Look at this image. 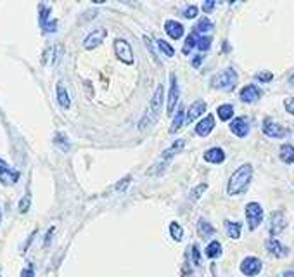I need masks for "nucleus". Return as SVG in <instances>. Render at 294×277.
I'll return each mask as SVG.
<instances>
[{
  "label": "nucleus",
  "mask_w": 294,
  "mask_h": 277,
  "mask_svg": "<svg viewBox=\"0 0 294 277\" xmlns=\"http://www.w3.org/2000/svg\"><path fill=\"white\" fill-rule=\"evenodd\" d=\"M251 178H253V166L249 165V163H244V165L239 166V168L232 173V177L228 178V185H227L228 196L241 194V192L249 185Z\"/></svg>",
  "instance_id": "nucleus-1"
},
{
  "label": "nucleus",
  "mask_w": 294,
  "mask_h": 277,
  "mask_svg": "<svg viewBox=\"0 0 294 277\" xmlns=\"http://www.w3.org/2000/svg\"><path fill=\"white\" fill-rule=\"evenodd\" d=\"M184 147H185L184 138H177V140L173 142V144L170 145L168 149H165V151L161 152V156H159L158 161H156L154 165H152L151 168L147 170V175H161L166 170L168 163L172 161V159L175 158L177 154H180V152L184 151Z\"/></svg>",
  "instance_id": "nucleus-2"
},
{
  "label": "nucleus",
  "mask_w": 294,
  "mask_h": 277,
  "mask_svg": "<svg viewBox=\"0 0 294 277\" xmlns=\"http://www.w3.org/2000/svg\"><path fill=\"white\" fill-rule=\"evenodd\" d=\"M237 73H235L234 68H225L223 71L216 73L211 78V87L213 89H220V90H227V92H232L237 85Z\"/></svg>",
  "instance_id": "nucleus-3"
},
{
  "label": "nucleus",
  "mask_w": 294,
  "mask_h": 277,
  "mask_svg": "<svg viewBox=\"0 0 294 277\" xmlns=\"http://www.w3.org/2000/svg\"><path fill=\"white\" fill-rule=\"evenodd\" d=\"M163 103H165V85L159 83L158 89H156V92H154V96H152V99H151V104H149L147 118L144 120L142 123H139L140 129H142L147 122H151L152 118L156 120V116L159 115V111H161V108H163Z\"/></svg>",
  "instance_id": "nucleus-4"
},
{
  "label": "nucleus",
  "mask_w": 294,
  "mask_h": 277,
  "mask_svg": "<svg viewBox=\"0 0 294 277\" xmlns=\"http://www.w3.org/2000/svg\"><path fill=\"white\" fill-rule=\"evenodd\" d=\"M246 222H248L249 231H256L258 225H261L263 222V208L260 206V203L251 201L246 205Z\"/></svg>",
  "instance_id": "nucleus-5"
},
{
  "label": "nucleus",
  "mask_w": 294,
  "mask_h": 277,
  "mask_svg": "<svg viewBox=\"0 0 294 277\" xmlns=\"http://www.w3.org/2000/svg\"><path fill=\"white\" fill-rule=\"evenodd\" d=\"M114 54L121 63L125 64H133V50L126 40L118 38L114 40Z\"/></svg>",
  "instance_id": "nucleus-6"
},
{
  "label": "nucleus",
  "mask_w": 294,
  "mask_h": 277,
  "mask_svg": "<svg viewBox=\"0 0 294 277\" xmlns=\"http://www.w3.org/2000/svg\"><path fill=\"white\" fill-rule=\"evenodd\" d=\"M180 99V89H179V82H177V76L172 75L170 76V90H168V104H166V111L168 115H173L177 104Z\"/></svg>",
  "instance_id": "nucleus-7"
},
{
  "label": "nucleus",
  "mask_w": 294,
  "mask_h": 277,
  "mask_svg": "<svg viewBox=\"0 0 294 277\" xmlns=\"http://www.w3.org/2000/svg\"><path fill=\"white\" fill-rule=\"evenodd\" d=\"M261 267H263V264H261V260L256 257H246L244 260L241 262V272L248 277L258 276L261 272Z\"/></svg>",
  "instance_id": "nucleus-8"
},
{
  "label": "nucleus",
  "mask_w": 294,
  "mask_h": 277,
  "mask_svg": "<svg viewBox=\"0 0 294 277\" xmlns=\"http://www.w3.org/2000/svg\"><path fill=\"white\" fill-rule=\"evenodd\" d=\"M263 134L267 137H270V138H282V137H286V129L282 125H279V123H275L272 118H265L263 120Z\"/></svg>",
  "instance_id": "nucleus-9"
},
{
  "label": "nucleus",
  "mask_w": 294,
  "mask_h": 277,
  "mask_svg": "<svg viewBox=\"0 0 294 277\" xmlns=\"http://www.w3.org/2000/svg\"><path fill=\"white\" fill-rule=\"evenodd\" d=\"M106 35H107V31L104 30V28H99V30H94L92 33H90L85 40H83V47H85L87 50L96 49L97 45H100V43L104 42Z\"/></svg>",
  "instance_id": "nucleus-10"
},
{
  "label": "nucleus",
  "mask_w": 294,
  "mask_h": 277,
  "mask_svg": "<svg viewBox=\"0 0 294 277\" xmlns=\"http://www.w3.org/2000/svg\"><path fill=\"white\" fill-rule=\"evenodd\" d=\"M19 178V172L14 168H10L3 159H0V182H3L5 185H10Z\"/></svg>",
  "instance_id": "nucleus-11"
},
{
  "label": "nucleus",
  "mask_w": 294,
  "mask_h": 277,
  "mask_svg": "<svg viewBox=\"0 0 294 277\" xmlns=\"http://www.w3.org/2000/svg\"><path fill=\"white\" fill-rule=\"evenodd\" d=\"M230 132L237 137H246L249 134V122L244 116H237L230 122Z\"/></svg>",
  "instance_id": "nucleus-12"
},
{
  "label": "nucleus",
  "mask_w": 294,
  "mask_h": 277,
  "mask_svg": "<svg viewBox=\"0 0 294 277\" xmlns=\"http://www.w3.org/2000/svg\"><path fill=\"white\" fill-rule=\"evenodd\" d=\"M213 129H215V116L206 115L204 118L201 120V122H197L194 132L197 134L199 137H206V136H209V134L213 132Z\"/></svg>",
  "instance_id": "nucleus-13"
},
{
  "label": "nucleus",
  "mask_w": 294,
  "mask_h": 277,
  "mask_svg": "<svg viewBox=\"0 0 294 277\" xmlns=\"http://www.w3.org/2000/svg\"><path fill=\"white\" fill-rule=\"evenodd\" d=\"M286 225H288V222H286L284 213H282V211H274L270 217V234L272 236L281 234L286 229Z\"/></svg>",
  "instance_id": "nucleus-14"
},
{
  "label": "nucleus",
  "mask_w": 294,
  "mask_h": 277,
  "mask_svg": "<svg viewBox=\"0 0 294 277\" xmlns=\"http://www.w3.org/2000/svg\"><path fill=\"white\" fill-rule=\"evenodd\" d=\"M239 97H241L242 103H256V101H260V97H261V90H260V87H256L251 83V85L242 87Z\"/></svg>",
  "instance_id": "nucleus-15"
},
{
  "label": "nucleus",
  "mask_w": 294,
  "mask_h": 277,
  "mask_svg": "<svg viewBox=\"0 0 294 277\" xmlns=\"http://www.w3.org/2000/svg\"><path fill=\"white\" fill-rule=\"evenodd\" d=\"M265 248L268 250V253H272L274 257H277V258H284V257H288V253H289L288 248H286L282 243H279V239H274V238L267 239Z\"/></svg>",
  "instance_id": "nucleus-16"
},
{
  "label": "nucleus",
  "mask_w": 294,
  "mask_h": 277,
  "mask_svg": "<svg viewBox=\"0 0 294 277\" xmlns=\"http://www.w3.org/2000/svg\"><path fill=\"white\" fill-rule=\"evenodd\" d=\"M165 31L168 33L170 38L179 40V38H182V36H184V24L179 23V21L168 19L165 23Z\"/></svg>",
  "instance_id": "nucleus-17"
},
{
  "label": "nucleus",
  "mask_w": 294,
  "mask_h": 277,
  "mask_svg": "<svg viewBox=\"0 0 294 277\" xmlns=\"http://www.w3.org/2000/svg\"><path fill=\"white\" fill-rule=\"evenodd\" d=\"M206 108H208V106H206L204 101H196L194 104H191V108L187 109V123L196 122V118H199L201 115H204Z\"/></svg>",
  "instance_id": "nucleus-18"
},
{
  "label": "nucleus",
  "mask_w": 294,
  "mask_h": 277,
  "mask_svg": "<svg viewBox=\"0 0 294 277\" xmlns=\"http://www.w3.org/2000/svg\"><path fill=\"white\" fill-rule=\"evenodd\" d=\"M204 159L208 163H213V165H220L225 161V151L221 147H211L204 151Z\"/></svg>",
  "instance_id": "nucleus-19"
},
{
  "label": "nucleus",
  "mask_w": 294,
  "mask_h": 277,
  "mask_svg": "<svg viewBox=\"0 0 294 277\" xmlns=\"http://www.w3.org/2000/svg\"><path fill=\"white\" fill-rule=\"evenodd\" d=\"M187 122V113H185L184 106H180L179 111H177V115L173 116V123H172V129H170V134H177L180 129H182V125Z\"/></svg>",
  "instance_id": "nucleus-20"
},
{
  "label": "nucleus",
  "mask_w": 294,
  "mask_h": 277,
  "mask_svg": "<svg viewBox=\"0 0 294 277\" xmlns=\"http://www.w3.org/2000/svg\"><path fill=\"white\" fill-rule=\"evenodd\" d=\"M56 94H57V103H59L61 108H64V109L70 108V106H71V101H70V96H68V90H66V87H64L63 82L57 83Z\"/></svg>",
  "instance_id": "nucleus-21"
},
{
  "label": "nucleus",
  "mask_w": 294,
  "mask_h": 277,
  "mask_svg": "<svg viewBox=\"0 0 294 277\" xmlns=\"http://www.w3.org/2000/svg\"><path fill=\"white\" fill-rule=\"evenodd\" d=\"M279 158L282 159V163L286 165H293L294 163V145L293 144H282L281 145V152H279Z\"/></svg>",
  "instance_id": "nucleus-22"
},
{
  "label": "nucleus",
  "mask_w": 294,
  "mask_h": 277,
  "mask_svg": "<svg viewBox=\"0 0 294 277\" xmlns=\"http://www.w3.org/2000/svg\"><path fill=\"white\" fill-rule=\"evenodd\" d=\"M197 231H199V236H201V238H204V239H209L211 236H215V227H213V225L209 224L208 220H204V218H199Z\"/></svg>",
  "instance_id": "nucleus-23"
},
{
  "label": "nucleus",
  "mask_w": 294,
  "mask_h": 277,
  "mask_svg": "<svg viewBox=\"0 0 294 277\" xmlns=\"http://www.w3.org/2000/svg\"><path fill=\"white\" fill-rule=\"evenodd\" d=\"M225 227H227V234L230 239H239L242 232V225L241 222H232V220H225Z\"/></svg>",
  "instance_id": "nucleus-24"
},
{
  "label": "nucleus",
  "mask_w": 294,
  "mask_h": 277,
  "mask_svg": "<svg viewBox=\"0 0 294 277\" xmlns=\"http://www.w3.org/2000/svg\"><path fill=\"white\" fill-rule=\"evenodd\" d=\"M216 115H218V118L221 122H230V120H234V106H230V104L218 106Z\"/></svg>",
  "instance_id": "nucleus-25"
},
{
  "label": "nucleus",
  "mask_w": 294,
  "mask_h": 277,
  "mask_svg": "<svg viewBox=\"0 0 294 277\" xmlns=\"http://www.w3.org/2000/svg\"><path fill=\"white\" fill-rule=\"evenodd\" d=\"M204 253H206V257L209 258V260H216V258L220 257L223 251H221V244L220 241H211L206 246V250H204Z\"/></svg>",
  "instance_id": "nucleus-26"
},
{
  "label": "nucleus",
  "mask_w": 294,
  "mask_h": 277,
  "mask_svg": "<svg viewBox=\"0 0 294 277\" xmlns=\"http://www.w3.org/2000/svg\"><path fill=\"white\" fill-rule=\"evenodd\" d=\"M213 23L208 19V17H201V19L196 23L194 26V33H208V31H213Z\"/></svg>",
  "instance_id": "nucleus-27"
},
{
  "label": "nucleus",
  "mask_w": 294,
  "mask_h": 277,
  "mask_svg": "<svg viewBox=\"0 0 294 277\" xmlns=\"http://www.w3.org/2000/svg\"><path fill=\"white\" fill-rule=\"evenodd\" d=\"M168 231H170V236H172V239L173 241H182V238H184V229H182V225L179 224V222H170V227H168Z\"/></svg>",
  "instance_id": "nucleus-28"
},
{
  "label": "nucleus",
  "mask_w": 294,
  "mask_h": 277,
  "mask_svg": "<svg viewBox=\"0 0 294 277\" xmlns=\"http://www.w3.org/2000/svg\"><path fill=\"white\" fill-rule=\"evenodd\" d=\"M54 144H56L61 151H70V147H71L70 138L64 136V134H56V137H54Z\"/></svg>",
  "instance_id": "nucleus-29"
},
{
  "label": "nucleus",
  "mask_w": 294,
  "mask_h": 277,
  "mask_svg": "<svg viewBox=\"0 0 294 277\" xmlns=\"http://www.w3.org/2000/svg\"><path fill=\"white\" fill-rule=\"evenodd\" d=\"M211 42L213 38L209 35H202V36H197V43H196V47H197L201 52H204V50H209L211 49Z\"/></svg>",
  "instance_id": "nucleus-30"
},
{
  "label": "nucleus",
  "mask_w": 294,
  "mask_h": 277,
  "mask_svg": "<svg viewBox=\"0 0 294 277\" xmlns=\"http://www.w3.org/2000/svg\"><path fill=\"white\" fill-rule=\"evenodd\" d=\"M156 43H158V47H159V50H161L165 56H168V57H173L175 56V49H173L172 45H170L166 40H163V38H159V40H156Z\"/></svg>",
  "instance_id": "nucleus-31"
},
{
  "label": "nucleus",
  "mask_w": 294,
  "mask_h": 277,
  "mask_svg": "<svg viewBox=\"0 0 294 277\" xmlns=\"http://www.w3.org/2000/svg\"><path fill=\"white\" fill-rule=\"evenodd\" d=\"M196 43H197V33H191L185 38V43H184V49H182V52L187 56V54H191V50L196 47Z\"/></svg>",
  "instance_id": "nucleus-32"
},
{
  "label": "nucleus",
  "mask_w": 294,
  "mask_h": 277,
  "mask_svg": "<svg viewBox=\"0 0 294 277\" xmlns=\"http://www.w3.org/2000/svg\"><path fill=\"white\" fill-rule=\"evenodd\" d=\"M206 189H208V184H199V185H196L194 189L191 191V194H189V198H191V201H197L199 198L202 196V192H206Z\"/></svg>",
  "instance_id": "nucleus-33"
},
{
  "label": "nucleus",
  "mask_w": 294,
  "mask_h": 277,
  "mask_svg": "<svg viewBox=\"0 0 294 277\" xmlns=\"http://www.w3.org/2000/svg\"><path fill=\"white\" fill-rule=\"evenodd\" d=\"M50 16V9L45 5H40V26L45 28L47 26V21H49Z\"/></svg>",
  "instance_id": "nucleus-34"
},
{
  "label": "nucleus",
  "mask_w": 294,
  "mask_h": 277,
  "mask_svg": "<svg viewBox=\"0 0 294 277\" xmlns=\"http://www.w3.org/2000/svg\"><path fill=\"white\" fill-rule=\"evenodd\" d=\"M191 253H192V264L197 265V267H199V265H201V251H199L197 244H192Z\"/></svg>",
  "instance_id": "nucleus-35"
},
{
  "label": "nucleus",
  "mask_w": 294,
  "mask_h": 277,
  "mask_svg": "<svg viewBox=\"0 0 294 277\" xmlns=\"http://www.w3.org/2000/svg\"><path fill=\"white\" fill-rule=\"evenodd\" d=\"M144 43H146V47H147V50L151 52V57L156 61V63L159 64V59H158V54H156V50H154V45H152V40L149 38V36L144 35Z\"/></svg>",
  "instance_id": "nucleus-36"
},
{
  "label": "nucleus",
  "mask_w": 294,
  "mask_h": 277,
  "mask_svg": "<svg viewBox=\"0 0 294 277\" xmlns=\"http://www.w3.org/2000/svg\"><path fill=\"white\" fill-rule=\"evenodd\" d=\"M197 12H199V9L196 5H187L184 9V17H187V19H194V17H197Z\"/></svg>",
  "instance_id": "nucleus-37"
},
{
  "label": "nucleus",
  "mask_w": 294,
  "mask_h": 277,
  "mask_svg": "<svg viewBox=\"0 0 294 277\" xmlns=\"http://www.w3.org/2000/svg\"><path fill=\"white\" fill-rule=\"evenodd\" d=\"M256 80H258V82H261V83H268V82H272V80H274V75H272L270 71H260L256 75Z\"/></svg>",
  "instance_id": "nucleus-38"
},
{
  "label": "nucleus",
  "mask_w": 294,
  "mask_h": 277,
  "mask_svg": "<svg viewBox=\"0 0 294 277\" xmlns=\"http://www.w3.org/2000/svg\"><path fill=\"white\" fill-rule=\"evenodd\" d=\"M30 203H31V198H30V194H26V196H24V198L19 201V206H17V208H19L21 213H26V211L30 210Z\"/></svg>",
  "instance_id": "nucleus-39"
},
{
  "label": "nucleus",
  "mask_w": 294,
  "mask_h": 277,
  "mask_svg": "<svg viewBox=\"0 0 294 277\" xmlns=\"http://www.w3.org/2000/svg\"><path fill=\"white\" fill-rule=\"evenodd\" d=\"M284 108L289 115H294V97H288V99H284Z\"/></svg>",
  "instance_id": "nucleus-40"
},
{
  "label": "nucleus",
  "mask_w": 294,
  "mask_h": 277,
  "mask_svg": "<svg viewBox=\"0 0 294 277\" xmlns=\"http://www.w3.org/2000/svg\"><path fill=\"white\" fill-rule=\"evenodd\" d=\"M215 0H206L204 3H202V10H204L206 14H209V12H213V9H215Z\"/></svg>",
  "instance_id": "nucleus-41"
},
{
  "label": "nucleus",
  "mask_w": 294,
  "mask_h": 277,
  "mask_svg": "<svg viewBox=\"0 0 294 277\" xmlns=\"http://www.w3.org/2000/svg\"><path fill=\"white\" fill-rule=\"evenodd\" d=\"M19 277H35V269H33V265H28V267L24 269L23 272H21Z\"/></svg>",
  "instance_id": "nucleus-42"
},
{
  "label": "nucleus",
  "mask_w": 294,
  "mask_h": 277,
  "mask_svg": "<svg viewBox=\"0 0 294 277\" xmlns=\"http://www.w3.org/2000/svg\"><path fill=\"white\" fill-rule=\"evenodd\" d=\"M130 180H132V177H126V178H123L121 182H119V185H116V189H118V191H123V189L125 187H128V184H130Z\"/></svg>",
  "instance_id": "nucleus-43"
},
{
  "label": "nucleus",
  "mask_w": 294,
  "mask_h": 277,
  "mask_svg": "<svg viewBox=\"0 0 294 277\" xmlns=\"http://www.w3.org/2000/svg\"><path fill=\"white\" fill-rule=\"evenodd\" d=\"M202 59H204V57L202 56H196L194 59L191 61V64H192V68H199L201 66V63H202Z\"/></svg>",
  "instance_id": "nucleus-44"
},
{
  "label": "nucleus",
  "mask_w": 294,
  "mask_h": 277,
  "mask_svg": "<svg viewBox=\"0 0 294 277\" xmlns=\"http://www.w3.org/2000/svg\"><path fill=\"white\" fill-rule=\"evenodd\" d=\"M52 232H54V227L50 229L49 232H47V236H45V246H49V243H50V238H52Z\"/></svg>",
  "instance_id": "nucleus-45"
},
{
  "label": "nucleus",
  "mask_w": 294,
  "mask_h": 277,
  "mask_svg": "<svg viewBox=\"0 0 294 277\" xmlns=\"http://www.w3.org/2000/svg\"><path fill=\"white\" fill-rule=\"evenodd\" d=\"M289 85L294 87V73H293V76H289Z\"/></svg>",
  "instance_id": "nucleus-46"
},
{
  "label": "nucleus",
  "mask_w": 294,
  "mask_h": 277,
  "mask_svg": "<svg viewBox=\"0 0 294 277\" xmlns=\"http://www.w3.org/2000/svg\"><path fill=\"white\" fill-rule=\"evenodd\" d=\"M284 277H294V272H286Z\"/></svg>",
  "instance_id": "nucleus-47"
},
{
  "label": "nucleus",
  "mask_w": 294,
  "mask_h": 277,
  "mask_svg": "<svg viewBox=\"0 0 294 277\" xmlns=\"http://www.w3.org/2000/svg\"><path fill=\"white\" fill-rule=\"evenodd\" d=\"M0 222H2V211H0Z\"/></svg>",
  "instance_id": "nucleus-48"
}]
</instances>
